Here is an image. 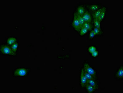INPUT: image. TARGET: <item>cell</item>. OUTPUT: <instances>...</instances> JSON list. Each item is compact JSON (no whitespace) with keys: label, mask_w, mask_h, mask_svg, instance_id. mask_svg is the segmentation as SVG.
<instances>
[{"label":"cell","mask_w":123,"mask_h":93,"mask_svg":"<svg viewBox=\"0 0 123 93\" xmlns=\"http://www.w3.org/2000/svg\"><path fill=\"white\" fill-rule=\"evenodd\" d=\"M0 53L3 54L11 56H15L17 55V53L12 50L11 46L6 44H0Z\"/></svg>","instance_id":"1"},{"label":"cell","mask_w":123,"mask_h":93,"mask_svg":"<svg viewBox=\"0 0 123 93\" xmlns=\"http://www.w3.org/2000/svg\"><path fill=\"white\" fill-rule=\"evenodd\" d=\"M95 36V35L94 31L93 30H92L91 31L90 34H89V39H92Z\"/></svg>","instance_id":"22"},{"label":"cell","mask_w":123,"mask_h":93,"mask_svg":"<svg viewBox=\"0 0 123 93\" xmlns=\"http://www.w3.org/2000/svg\"><path fill=\"white\" fill-rule=\"evenodd\" d=\"M83 27L86 28L88 31H91L93 30L94 27L93 23L87 22H85Z\"/></svg>","instance_id":"15"},{"label":"cell","mask_w":123,"mask_h":93,"mask_svg":"<svg viewBox=\"0 0 123 93\" xmlns=\"http://www.w3.org/2000/svg\"><path fill=\"white\" fill-rule=\"evenodd\" d=\"M85 88H86V91L88 93H93L96 91L93 86H91L88 83L86 84Z\"/></svg>","instance_id":"14"},{"label":"cell","mask_w":123,"mask_h":93,"mask_svg":"<svg viewBox=\"0 0 123 93\" xmlns=\"http://www.w3.org/2000/svg\"><path fill=\"white\" fill-rule=\"evenodd\" d=\"M92 56H93V57H96L98 55V52L96 51L93 52L92 53Z\"/></svg>","instance_id":"24"},{"label":"cell","mask_w":123,"mask_h":93,"mask_svg":"<svg viewBox=\"0 0 123 93\" xmlns=\"http://www.w3.org/2000/svg\"><path fill=\"white\" fill-rule=\"evenodd\" d=\"M85 71L95 77L98 78L96 71L90 66L88 63L85 62L84 63L82 67Z\"/></svg>","instance_id":"4"},{"label":"cell","mask_w":123,"mask_h":93,"mask_svg":"<svg viewBox=\"0 0 123 93\" xmlns=\"http://www.w3.org/2000/svg\"><path fill=\"white\" fill-rule=\"evenodd\" d=\"M80 87L82 89L85 88L86 84L88 83V80L84 75L81 70L80 73Z\"/></svg>","instance_id":"6"},{"label":"cell","mask_w":123,"mask_h":93,"mask_svg":"<svg viewBox=\"0 0 123 93\" xmlns=\"http://www.w3.org/2000/svg\"><path fill=\"white\" fill-rule=\"evenodd\" d=\"M123 65H121L114 73V78L117 80H123Z\"/></svg>","instance_id":"9"},{"label":"cell","mask_w":123,"mask_h":93,"mask_svg":"<svg viewBox=\"0 0 123 93\" xmlns=\"http://www.w3.org/2000/svg\"><path fill=\"white\" fill-rule=\"evenodd\" d=\"M88 30L86 28L82 27L81 28L79 31L80 35L81 36H83L86 34L88 32Z\"/></svg>","instance_id":"21"},{"label":"cell","mask_w":123,"mask_h":93,"mask_svg":"<svg viewBox=\"0 0 123 93\" xmlns=\"http://www.w3.org/2000/svg\"><path fill=\"white\" fill-rule=\"evenodd\" d=\"M93 29L95 35L101 36L103 34V31L101 30V29L97 28L95 27H94Z\"/></svg>","instance_id":"17"},{"label":"cell","mask_w":123,"mask_h":93,"mask_svg":"<svg viewBox=\"0 0 123 93\" xmlns=\"http://www.w3.org/2000/svg\"><path fill=\"white\" fill-rule=\"evenodd\" d=\"M71 25L74 30L77 32H79L81 29L80 25L78 18L77 14L75 11L74 13L73 21Z\"/></svg>","instance_id":"5"},{"label":"cell","mask_w":123,"mask_h":93,"mask_svg":"<svg viewBox=\"0 0 123 93\" xmlns=\"http://www.w3.org/2000/svg\"><path fill=\"white\" fill-rule=\"evenodd\" d=\"M102 6L100 4H86V9L91 14L100 9Z\"/></svg>","instance_id":"3"},{"label":"cell","mask_w":123,"mask_h":93,"mask_svg":"<svg viewBox=\"0 0 123 93\" xmlns=\"http://www.w3.org/2000/svg\"><path fill=\"white\" fill-rule=\"evenodd\" d=\"M89 52L92 53L93 52H94L96 51V48L94 46H91L89 47Z\"/></svg>","instance_id":"23"},{"label":"cell","mask_w":123,"mask_h":93,"mask_svg":"<svg viewBox=\"0 0 123 93\" xmlns=\"http://www.w3.org/2000/svg\"><path fill=\"white\" fill-rule=\"evenodd\" d=\"M17 38L11 37L7 38L6 40V43H7V44L9 46L10 45L11 46L13 44L17 42Z\"/></svg>","instance_id":"16"},{"label":"cell","mask_w":123,"mask_h":93,"mask_svg":"<svg viewBox=\"0 0 123 93\" xmlns=\"http://www.w3.org/2000/svg\"><path fill=\"white\" fill-rule=\"evenodd\" d=\"M30 72V70L25 68H19L14 71L13 75L15 76H24L27 75Z\"/></svg>","instance_id":"2"},{"label":"cell","mask_w":123,"mask_h":93,"mask_svg":"<svg viewBox=\"0 0 123 93\" xmlns=\"http://www.w3.org/2000/svg\"><path fill=\"white\" fill-rule=\"evenodd\" d=\"M106 7L104 5L103 10L101 12V13L98 20L100 22H102L105 18L106 15Z\"/></svg>","instance_id":"11"},{"label":"cell","mask_w":123,"mask_h":93,"mask_svg":"<svg viewBox=\"0 0 123 93\" xmlns=\"http://www.w3.org/2000/svg\"><path fill=\"white\" fill-rule=\"evenodd\" d=\"M81 70L82 71L84 75H85L86 78H87L88 80L98 79V78L95 77H94L91 75V74H89V73H88V72H86V71H85L83 68H82Z\"/></svg>","instance_id":"13"},{"label":"cell","mask_w":123,"mask_h":93,"mask_svg":"<svg viewBox=\"0 0 123 93\" xmlns=\"http://www.w3.org/2000/svg\"><path fill=\"white\" fill-rule=\"evenodd\" d=\"M18 46H19V44L17 42H16V43L12 45L11 46V47L12 50L14 52L17 53V49H18Z\"/></svg>","instance_id":"20"},{"label":"cell","mask_w":123,"mask_h":93,"mask_svg":"<svg viewBox=\"0 0 123 93\" xmlns=\"http://www.w3.org/2000/svg\"><path fill=\"white\" fill-rule=\"evenodd\" d=\"M82 17L85 22L93 23V18H92V14L87 10L85 12V13L83 15Z\"/></svg>","instance_id":"8"},{"label":"cell","mask_w":123,"mask_h":93,"mask_svg":"<svg viewBox=\"0 0 123 93\" xmlns=\"http://www.w3.org/2000/svg\"><path fill=\"white\" fill-rule=\"evenodd\" d=\"M88 83L93 86L96 91L99 89L100 83L98 79L88 80Z\"/></svg>","instance_id":"10"},{"label":"cell","mask_w":123,"mask_h":93,"mask_svg":"<svg viewBox=\"0 0 123 93\" xmlns=\"http://www.w3.org/2000/svg\"><path fill=\"white\" fill-rule=\"evenodd\" d=\"M103 6L104 5H103L100 9L98 10L97 11L92 14L93 19H98L100 15H101V12L102 11V10H103Z\"/></svg>","instance_id":"12"},{"label":"cell","mask_w":123,"mask_h":93,"mask_svg":"<svg viewBox=\"0 0 123 93\" xmlns=\"http://www.w3.org/2000/svg\"><path fill=\"white\" fill-rule=\"evenodd\" d=\"M86 10V4H81L77 5L75 11L76 13L82 16Z\"/></svg>","instance_id":"7"},{"label":"cell","mask_w":123,"mask_h":93,"mask_svg":"<svg viewBox=\"0 0 123 93\" xmlns=\"http://www.w3.org/2000/svg\"><path fill=\"white\" fill-rule=\"evenodd\" d=\"M93 24L94 27L101 29V22L97 19H93Z\"/></svg>","instance_id":"18"},{"label":"cell","mask_w":123,"mask_h":93,"mask_svg":"<svg viewBox=\"0 0 123 93\" xmlns=\"http://www.w3.org/2000/svg\"><path fill=\"white\" fill-rule=\"evenodd\" d=\"M77 14L78 18L79 21L80 25V27L81 28L84 25L85 23V21L83 18L82 16L80 15L79 14Z\"/></svg>","instance_id":"19"}]
</instances>
